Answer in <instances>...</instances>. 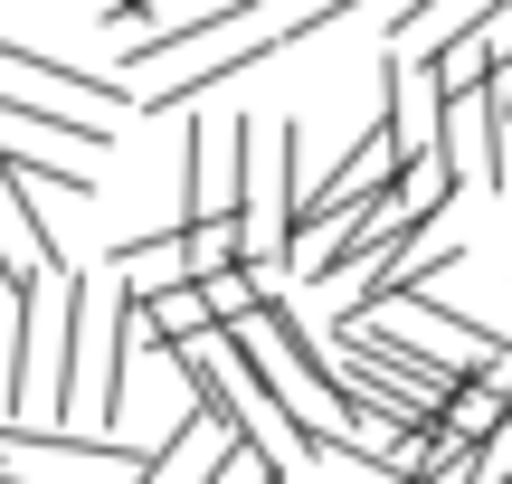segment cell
Here are the masks:
<instances>
[{"instance_id":"cell-1","label":"cell","mask_w":512,"mask_h":484,"mask_svg":"<svg viewBox=\"0 0 512 484\" xmlns=\"http://www.w3.org/2000/svg\"><path fill=\"white\" fill-rule=\"evenodd\" d=\"M503 133H512V76L503 67L484 86H446L437 95V143L465 171V190H503Z\"/></svg>"},{"instance_id":"cell-2","label":"cell","mask_w":512,"mask_h":484,"mask_svg":"<svg viewBox=\"0 0 512 484\" xmlns=\"http://www.w3.org/2000/svg\"><path fill=\"white\" fill-rule=\"evenodd\" d=\"M105 314L114 304L95 295V276H67V323H57V380H48V418L67 428L86 409V371L105 361Z\"/></svg>"},{"instance_id":"cell-3","label":"cell","mask_w":512,"mask_h":484,"mask_svg":"<svg viewBox=\"0 0 512 484\" xmlns=\"http://www.w3.org/2000/svg\"><path fill=\"white\" fill-rule=\"evenodd\" d=\"M76 105V95H67ZM67 105H48V86H19V76H0V133H19V143H38V152H105V105L95 114H67Z\"/></svg>"},{"instance_id":"cell-4","label":"cell","mask_w":512,"mask_h":484,"mask_svg":"<svg viewBox=\"0 0 512 484\" xmlns=\"http://www.w3.org/2000/svg\"><path fill=\"white\" fill-rule=\"evenodd\" d=\"M133 304H143V333L152 352H190V342L219 333V304H209L200 276H171V285H133Z\"/></svg>"},{"instance_id":"cell-5","label":"cell","mask_w":512,"mask_h":484,"mask_svg":"<svg viewBox=\"0 0 512 484\" xmlns=\"http://www.w3.org/2000/svg\"><path fill=\"white\" fill-rule=\"evenodd\" d=\"M0 76H19V86H48V95H76V105H133L124 76H95V67H57L48 48H19V38H0Z\"/></svg>"},{"instance_id":"cell-6","label":"cell","mask_w":512,"mask_h":484,"mask_svg":"<svg viewBox=\"0 0 512 484\" xmlns=\"http://www.w3.org/2000/svg\"><path fill=\"white\" fill-rule=\"evenodd\" d=\"M465 190V171L446 162V143H418V152H399V181H389V200H399V219L408 228H437V209Z\"/></svg>"},{"instance_id":"cell-7","label":"cell","mask_w":512,"mask_h":484,"mask_svg":"<svg viewBox=\"0 0 512 484\" xmlns=\"http://www.w3.org/2000/svg\"><path fill=\"white\" fill-rule=\"evenodd\" d=\"M484 10H494V0H418V10L389 19V48H399V57H427L446 29H465V19H484Z\"/></svg>"},{"instance_id":"cell-8","label":"cell","mask_w":512,"mask_h":484,"mask_svg":"<svg viewBox=\"0 0 512 484\" xmlns=\"http://www.w3.org/2000/svg\"><path fill=\"white\" fill-rule=\"evenodd\" d=\"M200 285H209V304H219V323L266 304V266H247V257H238V266H219V276H200Z\"/></svg>"},{"instance_id":"cell-9","label":"cell","mask_w":512,"mask_h":484,"mask_svg":"<svg viewBox=\"0 0 512 484\" xmlns=\"http://www.w3.org/2000/svg\"><path fill=\"white\" fill-rule=\"evenodd\" d=\"M484 475H512V418H503L494 437H484Z\"/></svg>"},{"instance_id":"cell-10","label":"cell","mask_w":512,"mask_h":484,"mask_svg":"<svg viewBox=\"0 0 512 484\" xmlns=\"http://www.w3.org/2000/svg\"><path fill=\"white\" fill-rule=\"evenodd\" d=\"M143 10H152V0H105V19H114V29H133Z\"/></svg>"},{"instance_id":"cell-11","label":"cell","mask_w":512,"mask_h":484,"mask_svg":"<svg viewBox=\"0 0 512 484\" xmlns=\"http://www.w3.org/2000/svg\"><path fill=\"white\" fill-rule=\"evenodd\" d=\"M0 466H10V428H0Z\"/></svg>"}]
</instances>
